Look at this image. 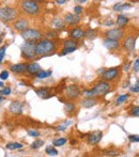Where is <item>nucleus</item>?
Wrapping results in <instances>:
<instances>
[{"label":"nucleus","mask_w":139,"mask_h":157,"mask_svg":"<svg viewBox=\"0 0 139 157\" xmlns=\"http://www.w3.org/2000/svg\"><path fill=\"white\" fill-rule=\"evenodd\" d=\"M11 71L15 74H23V73L27 72V64H15V65L11 66Z\"/></svg>","instance_id":"f3484780"},{"label":"nucleus","mask_w":139,"mask_h":157,"mask_svg":"<svg viewBox=\"0 0 139 157\" xmlns=\"http://www.w3.org/2000/svg\"><path fill=\"white\" fill-rule=\"evenodd\" d=\"M46 153L48 154V155H50V156H56V155H58V151H57L55 147H46Z\"/></svg>","instance_id":"c85d7f7f"},{"label":"nucleus","mask_w":139,"mask_h":157,"mask_svg":"<svg viewBox=\"0 0 139 157\" xmlns=\"http://www.w3.org/2000/svg\"><path fill=\"white\" fill-rule=\"evenodd\" d=\"M48 36H56V34H54V32H50V34H49V33H48Z\"/></svg>","instance_id":"8fccbe9b"},{"label":"nucleus","mask_w":139,"mask_h":157,"mask_svg":"<svg viewBox=\"0 0 139 157\" xmlns=\"http://www.w3.org/2000/svg\"><path fill=\"white\" fill-rule=\"evenodd\" d=\"M64 110H65V112H68V113H70V112L74 111V110H75V104L68 103L67 105L64 106Z\"/></svg>","instance_id":"7c9ffc66"},{"label":"nucleus","mask_w":139,"mask_h":157,"mask_svg":"<svg viewBox=\"0 0 139 157\" xmlns=\"http://www.w3.org/2000/svg\"><path fill=\"white\" fill-rule=\"evenodd\" d=\"M33 1H40V0H33Z\"/></svg>","instance_id":"5fc2aeb1"},{"label":"nucleus","mask_w":139,"mask_h":157,"mask_svg":"<svg viewBox=\"0 0 139 157\" xmlns=\"http://www.w3.org/2000/svg\"><path fill=\"white\" fill-rule=\"evenodd\" d=\"M123 35H124V31L121 28H116V29H111L106 32V37L107 39L117 40V41H120L123 37Z\"/></svg>","instance_id":"6e6552de"},{"label":"nucleus","mask_w":139,"mask_h":157,"mask_svg":"<svg viewBox=\"0 0 139 157\" xmlns=\"http://www.w3.org/2000/svg\"><path fill=\"white\" fill-rule=\"evenodd\" d=\"M64 21L69 25H77L80 21V17L78 16V14H67L64 17Z\"/></svg>","instance_id":"2eb2a0df"},{"label":"nucleus","mask_w":139,"mask_h":157,"mask_svg":"<svg viewBox=\"0 0 139 157\" xmlns=\"http://www.w3.org/2000/svg\"><path fill=\"white\" fill-rule=\"evenodd\" d=\"M65 95L69 97L70 99H74L80 95V91H79V88L75 85H71L65 89Z\"/></svg>","instance_id":"1a4fd4ad"},{"label":"nucleus","mask_w":139,"mask_h":157,"mask_svg":"<svg viewBox=\"0 0 139 157\" xmlns=\"http://www.w3.org/2000/svg\"><path fill=\"white\" fill-rule=\"evenodd\" d=\"M134 71H135V72L136 73H138V71H139V60H138V59H136V60H135V62H134Z\"/></svg>","instance_id":"79ce46f5"},{"label":"nucleus","mask_w":139,"mask_h":157,"mask_svg":"<svg viewBox=\"0 0 139 157\" xmlns=\"http://www.w3.org/2000/svg\"><path fill=\"white\" fill-rule=\"evenodd\" d=\"M83 36H85V31L80 28H74V29L71 31V37L73 40H78L81 39Z\"/></svg>","instance_id":"aec40b11"},{"label":"nucleus","mask_w":139,"mask_h":157,"mask_svg":"<svg viewBox=\"0 0 139 157\" xmlns=\"http://www.w3.org/2000/svg\"><path fill=\"white\" fill-rule=\"evenodd\" d=\"M118 76H119L118 68H109V70L105 71V72L103 73L102 77L105 81H111V80H114Z\"/></svg>","instance_id":"9d476101"},{"label":"nucleus","mask_w":139,"mask_h":157,"mask_svg":"<svg viewBox=\"0 0 139 157\" xmlns=\"http://www.w3.org/2000/svg\"><path fill=\"white\" fill-rule=\"evenodd\" d=\"M21 54L26 59H33L37 54H35V44L33 42H26L21 46Z\"/></svg>","instance_id":"39448f33"},{"label":"nucleus","mask_w":139,"mask_h":157,"mask_svg":"<svg viewBox=\"0 0 139 157\" xmlns=\"http://www.w3.org/2000/svg\"><path fill=\"white\" fill-rule=\"evenodd\" d=\"M21 10L29 15H37L40 12V6L33 0H25L21 3Z\"/></svg>","instance_id":"20e7f679"},{"label":"nucleus","mask_w":139,"mask_h":157,"mask_svg":"<svg viewBox=\"0 0 139 157\" xmlns=\"http://www.w3.org/2000/svg\"><path fill=\"white\" fill-rule=\"evenodd\" d=\"M81 12H83V8H81L80 6H74V13L75 14H80Z\"/></svg>","instance_id":"a19ab883"},{"label":"nucleus","mask_w":139,"mask_h":157,"mask_svg":"<svg viewBox=\"0 0 139 157\" xmlns=\"http://www.w3.org/2000/svg\"><path fill=\"white\" fill-rule=\"evenodd\" d=\"M131 4L129 3H118V4H114V11H125V10H129L131 8Z\"/></svg>","instance_id":"b1692460"},{"label":"nucleus","mask_w":139,"mask_h":157,"mask_svg":"<svg viewBox=\"0 0 139 157\" xmlns=\"http://www.w3.org/2000/svg\"><path fill=\"white\" fill-rule=\"evenodd\" d=\"M76 1L78 2V3H83V2H86L87 0H76Z\"/></svg>","instance_id":"09e8293b"},{"label":"nucleus","mask_w":139,"mask_h":157,"mask_svg":"<svg viewBox=\"0 0 139 157\" xmlns=\"http://www.w3.org/2000/svg\"><path fill=\"white\" fill-rule=\"evenodd\" d=\"M127 98H129V94H125V95H121V96L118 97V99H117L116 104L117 105H121V104H123L124 101H127Z\"/></svg>","instance_id":"c756f323"},{"label":"nucleus","mask_w":139,"mask_h":157,"mask_svg":"<svg viewBox=\"0 0 139 157\" xmlns=\"http://www.w3.org/2000/svg\"><path fill=\"white\" fill-rule=\"evenodd\" d=\"M56 52V44L52 40H42L35 44V54L37 56L46 57L52 56Z\"/></svg>","instance_id":"f257e3e1"},{"label":"nucleus","mask_w":139,"mask_h":157,"mask_svg":"<svg viewBox=\"0 0 139 157\" xmlns=\"http://www.w3.org/2000/svg\"><path fill=\"white\" fill-rule=\"evenodd\" d=\"M3 99V97H0V104H1V101Z\"/></svg>","instance_id":"864d4df0"},{"label":"nucleus","mask_w":139,"mask_h":157,"mask_svg":"<svg viewBox=\"0 0 139 157\" xmlns=\"http://www.w3.org/2000/svg\"><path fill=\"white\" fill-rule=\"evenodd\" d=\"M96 103H98V101H96L95 98H93V97H86V98H83V101H80L81 106L85 108L93 107V106L96 105Z\"/></svg>","instance_id":"a211bd4d"},{"label":"nucleus","mask_w":139,"mask_h":157,"mask_svg":"<svg viewBox=\"0 0 139 157\" xmlns=\"http://www.w3.org/2000/svg\"><path fill=\"white\" fill-rule=\"evenodd\" d=\"M104 46L109 50H114L120 47V43H119V41H117V40L107 39V37H106V40L104 41Z\"/></svg>","instance_id":"4468645a"},{"label":"nucleus","mask_w":139,"mask_h":157,"mask_svg":"<svg viewBox=\"0 0 139 157\" xmlns=\"http://www.w3.org/2000/svg\"><path fill=\"white\" fill-rule=\"evenodd\" d=\"M77 46H78V43H77L75 40H67V41L64 42V48L62 49L63 52H61V55L64 56V55L71 54V52H73L76 49Z\"/></svg>","instance_id":"0eeeda50"},{"label":"nucleus","mask_w":139,"mask_h":157,"mask_svg":"<svg viewBox=\"0 0 139 157\" xmlns=\"http://www.w3.org/2000/svg\"><path fill=\"white\" fill-rule=\"evenodd\" d=\"M50 75H52V71L40 70L39 72H37V78H40V79H44V78H47V77L50 76Z\"/></svg>","instance_id":"393cba45"},{"label":"nucleus","mask_w":139,"mask_h":157,"mask_svg":"<svg viewBox=\"0 0 139 157\" xmlns=\"http://www.w3.org/2000/svg\"><path fill=\"white\" fill-rule=\"evenodd\" d=\"M40 70H41V67H40V65L37 63L27 64V72L29 73L30 75H37Z\"/></svg>","instance_id":"412c9836"},{"label":"nucleus","mask_w":139,"mask_h":157,"mask_svg":"<svg viewBox=\"0 0 139 157\" xmlns=\"http://www.w3.org/2000/svg\"><path fill=\"white\" fill-rule=\"evenodd\" d=\"M65 143H67V139L65 138H58V139H56V140H54L52 144H54L55 147H62Z\"/></svg>","instance_id":"bb28decb"},{"label":"nucleus","mask_w":139,"mask_h":157,"mask_svg":"<svg viewBox=\"0 0 139 157\" xmlns=\"http://www.w3.org/2000/svg\"><path fill=\"white\" fill-rule=\"evenodd\" d=\"M85 36H87L89 40H92L96 36V31L95 30H92V29H89L88 31H85Z\"/></svg>","instance_id":"cd10ccee"},{"label":"nucleus","mask_w":139,"mask_h":157,"mask_svg":"<svg viewBox=\"0 0 139 157\" xmlns=\"http://www.w3.org/2000/svg\"><path fill=\"white\" fill-rule=\"evenodd\" d=\"M28 27H29V23H28L27 19L21 18V19H17L14 23V28L16 30H18V31H23V30L27 29Z\"/></svg>","instance_id":"dca6fc26"},{"label":"nucleus","mask_w":139,"mask_h":157,"mask_svg":"<svg viewBox=\"0 0 139 157\" xmlns=\"http://www.w3.org/2000/svg\"><path fill=\"white\" fill-rule=\"evenodd\" d=\"M83 94L85 95L86 97H93L94 96L93 92H92V89L91 90H85V91L83 92Z\"/></svg>","instance_id":"ea45409f"},{"label":"nucleus","mask_w":139,"mask_h":157,"mask_svg":"<svg viewBox=\"0 0 139 157\" xmlns=\"http://www.w3.org/2000/svg\"><path fill=\"white\" fill-rule=\"evenodd\" d=\"M56 2L58 4H64L65 2H68V0H56Z\"/></svg>","instance_id":"a18cd8bd"},{"label":"nucleus","mask_w":139,"mask_h":157,"mask_svg":"<svg viewBox=\"0 0 139 157\" xmlns=\"http://www.w3.org/2000/svg\"><path fill=\"white\" fill-rule=\"evenodd\" d=\"M52 27L57 30H61L65 27V21L62 18H60V17H56L52 21Z\"/></svg>","instance_id":"6ab92c4d"},{"label":"nucleus","mask_w":139,"mask_h":157,"mask_svg":"<svg viewBox=\"0 0 139 157\" xmlns=\"http://www.w3.org/2000/svg\"><path fill=\"white\" fill-rule=\"evenodd\" d=\"M4 87V83L3 82H0V88H3Z\"/></svg>","instance_id":"603ef678"},{"label":"nucleus","mask_w":139,"mask_h":157,"mask_svg":"<svg viewBox=\"0 0 139 157\" xmlns=\"http://www.w3.org/2000/svg\"><path fill=\"white\" fill-rule=\"evenodd\" d=\"M131 114L133 117H138L139 116V108H138V106L132 108V109H131Z\"/></svg>","instance_id":"e433bc0d"},{"label":"nucleus","mask_w":139,"mask_h":157,"mask_svg":"<svg viewBox=\"0 0 139 157\" xmlns=\"http://www.w3.org/2000/svg\"><path fill=\"white\" fill-rule=\"evenodd\" d=\"M6 48H8V46H6V45L2 46V47L0 48V64H1L2 60H3V58H4V55H6Z\"/></svg>","instance_id":"f704fd0d"},{"label":"nucleus","mask_w":139,"mask_h":157,"mask_svg":"<svg viewBox=\"0 0 139 157\" xmlns=\"http://www.w3.org/2000/svg\"><path fill=\"white\" fill-rule=\"evenodd\" d=\"M21 37L26 42H34L41 40L42 32L39 31L37 29H32V28H27V29L21 31Z\"/></svg>","instance_id":"7ed1b4c3"},{"label":"nucleus","mask_w":139,"mask_h":157,"mask_svg":"<svg viewBox=\"0 0 139 157\" xmlns=\"http://www.w3.org/2000/svg\"><path fill=\"white\" fill-rule=\"evenodd\" d=\"M103 137V132H95L93 134H91L89 137H88V143L91 145H94V144H98V142L101 141Z\"/></svg>","instance_id":"ddd939ff"},{"label":"nucleus","mask_w":139,"mask_h":157,"mask_svg":"<svg viewBox=\"0 0 139 157\" xmlns=\"http://www.w3.org/2000/svg\"><path fill=\"white\" fill-rule=\"evenodd\" d=\"M11 94V88L10 87H6L3 90H0V95L1 96H8Z\"/></svg>","instance_id":"72a5a7b5"},{"label":"nucleus","mask_w":139,"mask_h":157,"mask_svg":"<svg viewBox=\"0 0 139 157\" xmlns=\"http://www.w3.org/2000/svg\"><path fill=\"white\" fill-rule=\"evenodd\" d=\"M123 46L127 52H133L136 46V39L134 36H127L123 43Z\"/></svg>","instance_id":"f8f14e48"},{"label":"nucleus","mask_w":139,"mask_h":157,"mask_svg":"<svg viewBox=\"0 0 139 157\" xmlns=\"http://www.w3.org/2000/svg\"><path fill=\"white\" fill-rule=\"evenodd\" d=\"M24 110V104L21 101H12L10 105V111L14 114H21Z\"/></svg>","instance_id":"9b49d317"},{"label":"nucleus","mask_w":139,"mask_h":157,"mask_svg":"<svg viewBox=\"0 0 139 157\" xmlns=\"http://www.w3.org/2000/svg\"><path fill=\"white\" fill-rule=\"evenodd\" d=\"M131 91H132V92H135V93H138V92H139L138 81H137V82H136V86H135V87H132V88H131Z\"/></svg>","instance_id":"c03bdc74"},{"label":"nucleus","mask_w":139,"mask_h":157,"mask_svg":"<svg viewBox=\"0 0 139 157\" xmlns=\"http://www.w3.org/2000/svg\"><path fill=\"white\" fill-rule=\"evenodd\" d=\"M17 16H18V11L16 9L9 8V6L0 8V21L6 23V21H14Z\"/></svg>","instance_id":"f03ea898"},{"label":"nucleus","mask_w":139,"mask_h":157,"mask_svg":"<svg viewBox=\"0 0 139 157\" xmlns=\"http://www.w3.org/2000/svg\"><path fill=\"white\" fill-rule=\"evenodd\" d=\"M2 39H3V34H0V43L2 42Z\"/></svg>","instance_id":"3c124183"},{"label":"nucleus","mask_w":139,"mask_h":157,"mask_svg":"<svg viewBox=\"0 0 139 157\" xmlns=\"http://www.w3.org/2000/svg\"><path fill=\"white\" fill-rule=\"evenodd\" d=\"M72 124V122L71 121H68V122H65V123H63V124H61V125H59L58 127H57V130L58 132H63V130H65L68 128V126Z\"/></svg>","instance_id":"2f4dec72"},{"label":"nucleus","mask_w":139,"mask_h":157,"mask_svg":"<svg viewBox=\"0 0 139 157\" xmlns=\"http://www.w3.org/2000/svg\"><path fill=\"white\" fill-rule=\"evenodd\" d=\"M8 78H9V72L8 71H2L0 73V79L1 80H6Z\"/></svg>","instance_id":"c9c22d12"},{"label":"nucleus","mask_w":139,"mask_h":157,"mask_svg":"<svg viewBox=\"0 0 139 157\" xmlns=\"http://www.w3.org/2000/svg\"><path fill=\"white\" fill-rule=\"evenodd\" d=\"M117 26L118 28H123L129 24V18H127L125 15H119L118 18H117Z\"/></svg>","instance_id":"4be33fe9"},{"label":"nucleus","mask_w":139,"mask_h":157,"mask_svg":"<svg viewBox=\"0 0 139 157\" xmlns=\"http://www.w3.org/2000/svg\"><path fill=\"white\" fill-rule=\"evenodd\" d=\"M28 135H29L30 137H34V138H37V137L40 136V132H37V130H28Z\"/></svg>","instance_id":"58836bf2"},{"label":"nucleus","mask_w":139,"mask_h":157,"mask_svg":"<svg viewBox=\"0 0 139 157\" xmlns=\"http://www.w3.org/2000/svg\"><path fill=\"white\" fill-rule=\"evenodd\" d=\"M123 70H124V71H126V72H127V71L129 70V63H127V64H125V65H124V67H123Z\"/></svg>","instance_id":"de8ad7c7"},{"label":"nucleus","mask_w":139,"mask_h":157,"mask_svg":"<svg viewBox=\"0 0 139 157\" xmlns=\"http://www.w3.org/2000/svg\"><path fill=\"white\" fill-rule=\"evenodd\" d=\"M129 139L131 142H138L139 141V137L137 136V135H129Z\"/></svg>","instance_id":"4c0bfd02"},{"label":"nucleus","mask_w":139,"mask_h":157,"mask_svg":"<svg viewBox=\"0 0 139 157\" xmlns=\"http://www.w3.org/2000/svg\"><path fill=\"white\" fill-rule=\"evenodd\" d=\"M37 93L40 97L42 98H48L50 96L49 95V89L48 88H42L40 90H37Z\"/></svg>","instance_id":"5701e85b"},{"label":"nucleus","mask_w":139,"mask_h":157,"mask_svg":"<svg viewBox=\"0 0 139 157\" xmlns=\"http://www.w3.org/2000/svg\"><path fill=\"white\" fill-rule=\"evenodd\" d=\"M43 144H44V142L42 140H37L31 144V149L32 150H37V149H39V147H41Z\"/></svg>","instance_id":"473e14b6"},{"label":"nucleus","mask_w":139,"mask_h":157,"mask_svg":"<svg viewBox=\"0 0 139 157\" xmlns=\"http://www.w3.org/2000/svg\"><path fill=\"white\" fill-rule=\"evenodd\" d=\"M23 147V144L18 142H10L6 144V149L8 150H17V149H21Z\"/></svg>","instance_id":"a878e982"},{"label":"nucleus","mask_w":139,"mask_h":157,"mask_svg":"<svg viewBox=\"0 0 139 157\" xmlns=\"http://www.w3.org/2000/svg\"><path fill=\"white\" fill-rule=\"evenodd\" d=\"M109 90H110V85L107 81H100V82L96 83L95 87L92 89V92H93L94 96H95V95H104L107 93Z\"/></svg>","instance_id":"423d86ee"},{"label":"nucleus","mask_w":139,"mask_h":157,"mask_svg":"<svg viewBox=\"0 0 139 157\" xmlns=\"http://www.w3.org/2000/svg\"><path fill=\"white\" fill-rule=\"evenodd\" d=\"M112 25H114L112 21H105V26H112Z\"/></svg>","instance_id":"49530a36"},{"label":"nucleus","mask_w":139,"mask_h":157,"mask_svg":"<svg viewBox=\"0 0 139 157\" xmlns=\"http://www.w3.org/2000/svg\"><path fill=\"white\" fill-rule=\"evenodd\" d=\"M119 152L118 151H109V152H107L106 153V155L107 156H119Z\"/></svg>","instance_id":"37998d69"}]
</instances>
